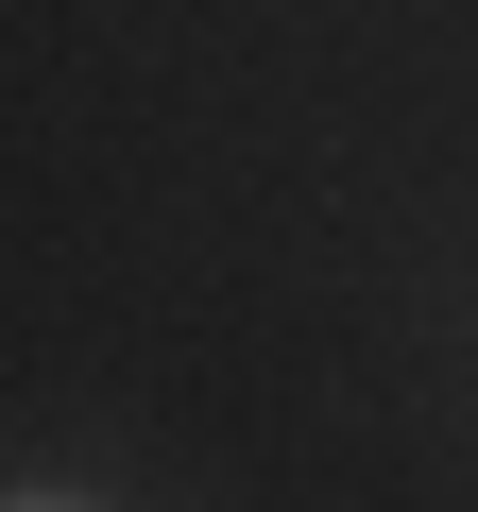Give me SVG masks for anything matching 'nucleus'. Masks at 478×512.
<instances>
[{"instance_id":"1","label":"nucleus","mask_w":478,"mask_h":512,"mask_svg":"<svg viewBox=\"0 0 478 512\" xmlns=\"http://www.w3.org/2000/svg\"><path fill=\"white\" fill-rule=\"evenodd\" d=\"M0 512H86V495H0Z\"/></svg>"}]
</instances>
